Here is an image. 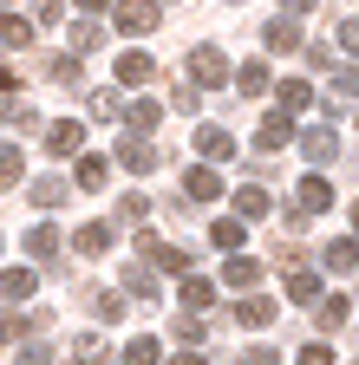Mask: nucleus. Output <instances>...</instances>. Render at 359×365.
Returning <instances> with one entry per match:
<instances>
[{
    "label": "nucleus",
    "instance_id": "nucleus-1",
    "mask_svg": "<svg viewBox=\"0 0 359 365\" xmlns=\"http://www.w3.org/2000/svg\"><path fill=\"white\" fill-rule=\"evenodd\" d=\"M190 78H196L203 91H222V85L236 78V66L222 59V46H190Z\"/></svg>",
    "mask_w": 359,
    "mask_h": 365
},
{
    "label": "nucleus",
    "instance_id": "nucleus-2",
    "mask_svg": "<svg viewBox=\"0 0 359 365\" xmlns=\"http://www.w3.org/2000/svg\"><path fill=\"white\" fill-rule=\"evenodd\" d=\"M138 255H144L151 267H163V274H190V267H196L190 248H170V242H157V235H138Z\"/></svg>",
    "mask_w": 359,
    "mask_h": 365
},
{
    "label": "nucleus",
    "instance_id": "nucleus-3",
    "mask_svg": "<svg viewBox=\"0 0 359 365\" xmlns=\"http://www.w3.org/2000/svg\"><path fill=\"white\" fill-rule=\"evenodd\" d=\"M333 202V190H327V176L313 170V176H300V190H294V222H307V215H320Z\"/></svg>",
    "mask_w": 359,
    "mask_h": 365
},
{
    "label": "nucleus",
    "instance_id": "nucleus-4",
    "mask_svg": "<svg viewBox=\"0 0 359 365\" xmlns=\"http://www.w3.org/2000/svg\"><path fill=\"white\" fill-rule=\"evenodd\" d=\"M118 163L144 176V170H157V163H163V150L151 144V137H144V130H131V137H124V144H118Z\"/></svg>",
    "mask_w": 359,
    "mask_h": 365
},
{
    "label": "nucleus",
    "instance_id": "nucleus-5",
    "mask_svg": "<svg viewBox=\"0 0 359 365\" xmlns=\"http://www.w3.org/2000/svg\"><path fill=\"white\" fill-rule=\"evenodd\" d=\"M288 144H294L288 111H268V118H261V130H255V150H261V157H275V150H288Z\"/></svg>",
    "mask_w": 359,
    "mask_h": 365
},
{
    "label": "nucleus",
    "instance_id": "nucleus-6",
    "mask_svg": "<svg viewBox=\"0 0 359 365\" xmlns=\"http://www.w3.org/2000/svg\"><path fill=\"white\" fill-rule=\"evenodd\" d=\"M79 144H85V124L79 118H53L46 124V150L53 157H79Z\"/></svg>",
    "mask_w": 359,
    "mask_h": 365
},
{
    "label": "nucleus",
    "instance_id": "nucleus-7",
    "mask_svg": "<svg viewBox=\"0 0 359 365\" xmlns=\"http://www.w3.org/2000/svg\"><path fill=\"white\" fill-rule=\"evenodd\" d=\"M196 150H203L209 163H229V157H236V137L222 130V124H196Z\"/></svg>",
    "mask_w": 359,
    "mask_h": 365
},
{
    "label": "nucleus",
    "instance_id": "nucleus-8",
    "mask_svg": "<svg viewBox=\"0 0 359 365\" xmlns=\"http://www.w3.org/2000/svg\"><path fill=\"white\" fill-rule=\"evenodd\" d=\"M261 46H268V53H300V26H294V14L268 20V26H261Z\"/></svg>",
    "mask_w": 359,
    "mask_h": 365
},
{
    "label": "nucleus",
    "instance_id": "nucleus-9",
    "mask_svg": "<svg viewBox=\"0 0 359 365\" xmlns=\"http://www.w3.org/2000/svg\"><path fill=\"white\" fill-rule=\"evenodd\" d=\"M157 7H151V0H124V7H118V33H157Z\"/></svg>",
    "mask_w": 359,
    "mask_h": 365
},
{
    "label": "nucleus",
    "instance_id": "nucleus-10",
    "mask_svg": "<svg viewBox=\"0 0 359 365\" xmlns=\"http://www.w3.org/2000/svg\"><path fill=\"white\" fill-rule=\"evenodd\" d=\"M288 300H300V307H313V300H320V274H313V267H300L294 255H288Z\"/></svg>",
    "mask_w": 359,
    "mask_h": 365
},
{
    "label": "nucleus",
    "instance_id": "nucleus-11",
    "mask_svg": "<svg viewBox=\"0 0 359 365\" xmlns=\"http://www.w3.org/2000/svg\"><path fill=\"white\" fill-rule=\"evenodd\" d=\"M268 209H275V196H268L261 182H242V190H236V215H242V222H261Z\"/></svg>",
    "mask_w": 359,
    "mask_h": 365
},
{
    "label": "nucleus",
    "instance_id": "nucleus-12",
    "mask_svg": "<svg viewBox=\"0 0 359 365\" xmlns=\"http://www.w3.org/2000/svg\"><path fill=\"white\" fill-rule=\"evenodd\" d=\"M300 150H307V163H333V150H340V137H333V124H313V130L300 137Z\"/></svg>",
    "mask_w": 359,
    "mask_h": 365
},
{
    "label": "nucleus",
    "instance_id": "nucleus-13",
    "mask_svg": "<svg viewBox=\"0 0 359 365\" xmlns=\"http://www.w3.org/2000/svg\"><path fill=\"white\" fill-rule=\"evenodd\" d=\"M183 196H190V202H216V196H222V176H216L209 163L190 170V176H183Z\"/></svg>",
    "mask_w": 359,
    "mask_h": 365
},
{
    "label": "nucleus",
    "instance_id": "nucleus-14",
    "mask_svg": "<svg viewBox=\"0 0 359 365\" xmlns=\"http://www.w3.org/2000/svg\"><path fill=\"white\" fill-rule=\"evenodd\" d=\"M144 78H157L151 53H118V85H144Z\"/></svg>",
    "mask_w": 359,
    "mask_h": 365
},
{
    "label": "nucleus",
    "instance_id": "nucleus-15",
    "mask_svg": "<svg viewBox=\"0 0 359 365\" xmlns=\"http://www.w3.org/2000/svg\"><path fill=\"white\" fill-rule=\"evenodd\" d=\"M222 281H229V287H255L261 281V261L255 255H229V261H222Z\"/></svg>",
    "mask_w": 359,
    "mask_h": 365
},
{
    "label": "nucleus",
    "instance_id": "nucleus-16",
    "mask_svg": "<svg viewBox=\"0 0 359 365\" xmlns=\"http://www.w3.org/2000/svg\"><path fill=\"white\" fill-rule=\"evenodd\" d=\"M236 319H242L248 333H261V327H275V300H261V294H248V300L236 307Z\"/></svg>",
    "mask_w": 359,
    "mask_h": 365
},
{
    "label": "nucleus",
    "instance_id": "nucleus-17",
    "mask_svg": "<svg viewBox=\"0 0 359 365\" xmlns=\"http://www.w3.org/2000/svg\"><path fill=\"white\" fill-rule=\"evenodd\" d=\"M72 248H79V255H105V248H111V222H85L79 235H72Z\"/></svg>",
    "mask_w": 359,
    "mask_h": 365
},
{
    "label": "nucleus",
    "instance_id": "nucleus-18",
    "mask_svg": "<svg viewBox=\"0 0 359 365\" xmlns=\"http://www.w3.org/2000/svg\"><path fill=\"white\" fill-rule=\"evenodd\" d=\"M39 287V274L33 267H7V274H0V300H26Z\"/></svg>",
    "mask_w": 359,
    "mask_h": 365
},
{
    "label": "nucleus",
    "instance_id": "nucleus-19",
    "mask_svg": "<svg viewBox=\"0 0 359 365\" xmlns=\"http://www.w3.org/2000/svg\"><path fill=\"white\" fill-rule=\"evenodd\" d=\"M105 176H111L105 157H79V163H72V182H79V190H105Z\"/></svg>",
    "mask_w": 359,
    "mask_h": 365
},
{
    "label": "nucleus",
    "instance_id": "nucleus-20",
    "mask_svg": "<svg viewBox=\"0 0 359 365\" xmlns=\"http://www.w3.org/2000/svg\"><path fill=\"white\" fill-rule=\"evenodd\" d=\"M320 261H327V274H353L359 267V242H327Z\"/></svg>",
    "mask_w": 359,
    "mask_h": 365
},
{
    "label": "nucleus",
    "instance_id": "nucleus-21",
    "mask_svg": "<svg viewBox=\"0 0 359 365\" xmlns=\"http://www.w3.org/2000/svg\"><path fill=\"white\" fill-rule=\"evenodd\" d=\"M275 91H281V111H288V118H294V111H307V105H313V85H307V78H281V85H275Z\"/></svg>",
    "mask_w": 359,
    "mask_h": 365
},
{
    "label": "nucleus",
    "instance_id": "nucleus-22",
    "mask_svg": "<svg viewBox=\"0 0 359 365\" xmlns=\"http://www.w3.org/2000/svg\"><path fill=\"white\" fill-rule=\"evenodd\" d=\"M236 85H242V98H261V91H268V59L236 66Z\"/></svg>",
    "mask_w": 359,
    "mask_h": 365
},
{
    "label": "nucleus",
    "instance_id": "nucleus-23",
    "mask_svg": "<svg viewBox=\"0 0 359 365\" xmlns=\"http://www.w3.org/2000/svg\"><path fill=\"white\" fill-rule=\"evenodd\" d=\"M183 307H190V313H209V307H216V287L203 281V274H183Z\"/></svg>",
    "mask_w": 359,
    "mask_h": 365
},
{
    "label": "nucleus",
    "instance_id": "nucleus-24",
    "mask_svg": "<svg viewBox=\"0 0 359 365\" xmlns=\"http://www.w3.org/2000/svg\"><path fill=\"white\" fill-rule=\"evenodd\" d=\"M124 294H138V300H157V274H151V261L124 267Z\"/></svg>",
    "mask_w": 359,
    "mask_h": 365
},
{
    "label": "nucleus",
    "instance_id": "nucleus-25",
    "mask_svg": "<svg viewBox=\"0 0 359 365\" xmlns=\"http://www.w3.org/2000/svg\"><path fill=\"white\" fill-rule=\"evenodd\" d=\"M313 319H320L327 333H340V327H346V300H340V294H320V300H313Z\"/></svg>",
    "mask_w": 359,
    "mask_h": 365
},
{
    "label": "nucleus",
    "instance_id": "nucleus-26",
    "mask_svg": "<svg viewBox=\"0 0 359 365\" xmlns=\"http://www.w3.org/2000/svg\"><path fill=\"white\" fill-rule=\"evenodd\" d=\"M124 118H131V130H157L163 105H157V98H131V105H124Z\"/></svg>",
    "mask_w": 359,
    "mask_h": 365
},
{
    "label": "nucleus",
    "instance_id": "nucleus-27",
    "mask_svg": "<svg viewBox=\"0 0 359 365\" xmlns=\"http://www.w3.org/2000/svg\"><path fill=\"white\" fill-rule=\"evenodd\" d=\"M26 248H33V261H53V255H59V228H53V222H39L33 235H26Z\"/></svg>",
    "mask_w": 359,
    "mask_h": 365
},
{
    "label": "nucleus",
    "instance_id": "nucleus-28",
    "mask_svg": "<svg viewBox=\"0 0 359 365\" xmlns=\"http://www.w3.org/2000/svg\"><path fill=\"white\" fill-rule=\"evenodd\" d=\"M157 352H163V346H157L151 333H138V339L124 346V365H157Z\"/></svg>",
    "mask_w": 359,
    "mask_h": 365
},
{
    "label": "nucleus",
    "instance_id": "nucleus-29",
    "mask_svg": "<svg viewBox=\"0 0 359 365\" xmlns=\"http://www.w3.org/2000/svg\"><path fill=\"white\" fill-rule=\"evenodd\" d=\"M33 202H39V209H59V202H66V182H59V176H39V182H33Z\"/></svg>",
    "mask_w": 359,
    "mask_h": 365
},
{
    "label": "nucleus",
    "instance_id": "nucleus-30",
    "mask_svg": "<svg viewBox=\"0 0 359 365\" xmlns=\"http://www.w3.org/2000/svg\"><path fill=\"white\" fill-rule=\"evenodd\" d=\"M209 242H216V248H242V215H222V222L209 228Z\"/></svg>",
    "mask_w": 359,
    "mask_h": 365
},
{
    "label": "nucleus",
    "instance_id": "nucleus-31",
    "mask_svg": "<svg viewBox=\"0 0 359 365\" xmlns=\"http://www.w3.org/2000/svg\"><path fill=\"white\" fill-rule=\"evenodd\" d=\"M26 176V163H20V150L14 144H0V190H14V182Z\"/></svg>",
    "mask_w": 359,
    "mask_h": 365
},
{
    "label": "nucleus",
    "instance_id": "nucleus-32",
    "mask_svg": "<svg viewBox=\"0 0 359 365\" xmlns=\"http://www.w3.org/2000/svg\"><path fill=\"white\" fill-rule=\"evenodd\" d=\"M66 39H72V53H92V46L105 39V26H98V20H79V26L66 33Z\"/></svg>",
    "mask_w": 359,
    "mask_h": 365
},
{
    "label": "nucleus",
    "instance_id": "nucleus-33",
    "mask_svg": "<svg viewBox=\"0 0 359 365\" xmlns=\"http://www.w3.org/2000/svg\"><path fill=\"white\" fill-rule=\"evenodd\" d=\"M26 39H33V26L20 14H0V46H26Z\"/></svg>",
    "mask_w": 359,
    "mask_h": 365
},
{
    "label": "nucleus",
    "instance_id": "nucleus-34",
    "mask_svg": "<svg viewBox=\"0 0 359 365\" xmlns=\"http://www.w3.org/2000/svg\"><path fill=\"white\" fill-rule=\"evenodd\" d=\"M72 365H105V339H98V333H85V339L72 346Z\"/></svg>",
    "mask_w": 359,
    "mask_h": 365
},
{
    "label": "nucleus",
    "instance_id": "nucleus-35",
    "mask_svg": "<svg viewBox=\"0 0 359 365\" xmlns=\"http://www.w3.org/2000/svg\"><path fill=\"white\" fill-rule=\"evenodd\" d=\"M327 85L340 91V98H353V91H359V78H353V66H327Z\"/></svg>",
    "mask_w": 359,
    "mask_h": 365
},
{
    "label": "nucleus",
    "instance_id": "nucleus-36",
    "mask_svg": "<svg viewBox=\"0 0 359 365\" xmlns=\"http://www.w3.org/2000/svg\"><path fill=\"white\" fill-rule=\"evenodd\" d=\"M85 111H92V118H118V98H111V91H92V105H85Z\"/></svg>",
    "mask_w": 359,
    "mask_h": 365
},
{
    "label": "nucleus",
    "instance_id": "nucleus-37",
    "mask_svg": "<svg viewBox=\"0 0 359 365\" xmlns=\"http://www.w3.org/2000/svg\"><path fill=\"white\" fill-rule=\"evenodd\" d=\"M118 215H124V222H144V215H151V202H144V196H124V202H118Z\"/></svg>",
    "mask_w": 359,
    "mask_h": 365
},
{
    "label": "nucleus",
    "instance_id": "nucleus-38",
    "mask_svg": "<svg viewBox=\"0 0 359 365\" xmlns=\"http://www.w3.org/2000/svg\"><path fill=\"white\" fill-rule=\"evenodd\" d=\"M92 307H98V319H118V313H124V300H118V294H92Z\"/></svg>",
    "mask_w": 359,
    "mask_h": 365
},
{
    "label": "nucleus",
    "instance_id": "nucleus-39",
    "mask_svg": "<svg viewBox=\"0 0 359 365\" xmlns=\"http://www.w3.org/2000/svg\"><path fill=\"white\" fill-rule=\"evenodd\" d=\"M33 20H39V26H53V20H66V7H59V0H39V7H33Z\"/></svg>",
    "mask_w": 359,
    "mask_h": 365
},
{
    "label": "nucleus",
    "instance_id": "nucleus-40",
    "mask_svg": "<svg viewBox=\"0 0 359 365\" xmlns=\"http://www.w3.org/2000/svg\"><path fill=\"white\" fill-rule=\"evenodd\" d=\"M300 365H333V352H327L320 339H313V346H300Z\"/></svg>",
    "mask_w": 359,
    "mask_h": 365
},
{
    "label": "nucleus",
    "instance_id": "nucleus-41",
    "mask_svg": "<svg viewBox=\"0 0 359 365\" xmlns=\"http://www.w3.org/2000/svg\"><path fill=\"white\" fill-rule=\"evenodd\" d=\"M14 365H53V352H46V346H20V359H14Z\"/></svg>",
    "mask_w": 359,
    "mask_h": 365
},
{
    "label": "nucleus",
    "instance_id": "nucleus-42",
    "mask_svg": "<svg viewBox=\"0 0 359 365\" xmlns=\"http://www.w3.org/2000/svg\"><path fill=\"white\" fill-rule=\"evenodd\" d=\"M53 78L59 85H79V59H53Z\"/></svg>",
    "mask_w": 359,
    "mask_h": 365
},
{
    "label": "nucleus",
    "instance_id": "nucleus-43",
    "mask_svg": "<svg viewBox=\"0 0 359 365\" xmlns=\"http://www.w3.org/2000/svg\"><path fill=\"white\" fill-rule=\"evenodd\" d=\"M340 46H346L353 59H359V20H346V26H340Z\"/></svg>",
    "mask_w": 359,
    "mask_h": 365
},
{
    "label": "nucleus",
    "instance_id": "nucleus-44",
    "mask_svg": "<svg viewBox=\"0 0 359 365\" xmlns=\"http://www.w3.org/2000/svg\"><path fill=\"white\" fill-rule=\"evenodd\" d=\"M281 14H294V20H300V14H313V0H281Z\"/></svg>",
    "mask_w": 359,
    "mask_h": 365
},
{
    "label": "nucleus",
    "instance_id": "nucleus-45",
    "mask_svg": "<svg viewBox=\"0 0 359 365\" xmlns=\"http://www.w3.org/2000/svg\"><path fill=\"white\" fill-rule=\"evenodd\" d=\"M170 365H209V359H203V352H176Z\"/></svg>",
    "mask_w": 359,
    "mask_h": 365
},
{
    "label": "nucleus",
    "instance_id": "nucleus-46",
    "mask_svg": "<svg viewBox=\"0 0 359 365\" xmlns=\"http://www.w3.org/2000/svg\"><path fill=\"white\" fill-rule=\"evenodd\" d=\"M236 365H275V352H248V359H236Z\"/></svg>",
    "mask_w": 359,
    "mask_h": 365
},
{
    "label": "nucleus",
    "instance_id": "nucleus-47",
    "mask_svg": "<svg viewBox=\"0 0 359 365\" xmlns=\"http://www.w3.org/2000/svg\"><path fill=\"white\" fill-rule=\"evenodd\" d=\"M111 7V0H79V14H105Z\"/></svg>",
    "mask_w": 359,
    "mask_h": 365
},
{
    "label": "nucleus",
    "instance_id": "nucleus-48",
    "mask_svg": "<svg viewBox=\"0 0 359 365\" xmlns=\"http://www.w3.org/2000/svg\"><path fill=\"white\" fill-rule=\"evenodd\" d=\"M353 235H359V202H353Z\"/></svg>",
    "mask_w": 359,
    "mask_h": 365
}]
</instances>
